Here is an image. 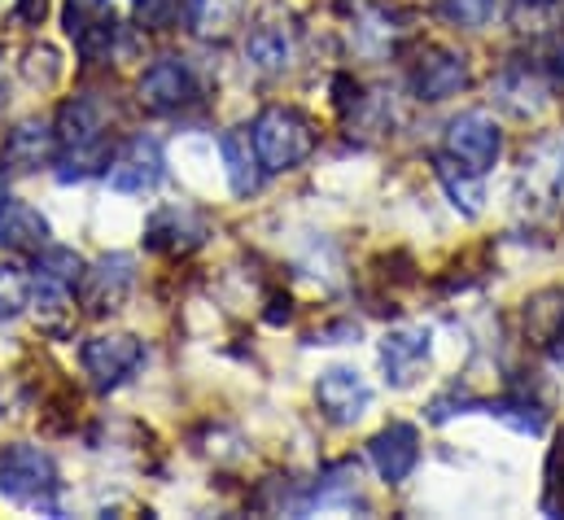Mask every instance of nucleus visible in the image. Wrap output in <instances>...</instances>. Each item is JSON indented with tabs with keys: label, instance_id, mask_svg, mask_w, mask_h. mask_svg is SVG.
Instances as JSON below:
<instances>
[{
	"label": "nucleus",
	"instance_id": "13",
	"mask_svg": "<svg viewBox=\"0 0 564 520\" xmlns=\"http://www.w3.org/2000/svg\"><path fill=\"white\" fill-rule=\"evenodd\" d=\"M57 140L62 149H93V144H110L106 131H110V110L101 97L84 93V97H70L62 110H57Z\"/></svg>",
	"mask_w": 564,
	"mask_h": 520
},
{
	"label": "nucleus",
	"instance_id": "32",
	"mask_svg": "<svg viewBox=\"0 0 564 520\" xmlns=\"http://www.w3.org/2000/svg\"><path fill=\"white\" fill-rule=\"evenodd\" d=\"M132 13H137V22L141 26H162L166 18H171V0H132Z\"/></svg>",
	"mask_w": 564,
	"mask_h": 520
},
{
	"label": "nucleus",
	"instance_id": "17",
	"mask_svg": "<svg viewBox=\"0 0 564 520\" xmlns=\"http://www.w3.org/2000/svg\"><path fill=\"white\" fill-rule=\"evenodd\" d=\"M219 153H224V171H228V184L237 197H250L263 180V158L254 149V131L250 128H228L219 140Z\"/></svg>",
	"mask_w": 564,
	"mask_h": 520
},
{
	"label": "nucleus",
	"instance_id": "12",
	"mask_svg": "<svg viewBox=\"0 0 564 520\" xmlns=\"http://www.w3.org/2000/svg\"><path fill=\"white\" fill-rule=\"evenodd\" d=\"M62 153V140H57V128L44 123V119H22L13 123L4 144H0V166L4 171H40V166H53Z\"/></svg>",
	"mask_w": 564,
	"mask_h": 520
},
{
	"label": "nucleus",
	"instance_id": "7",
	"mask_svg": "<svg viewBox=\"0 0 564 520\" xmlns=\"http://www.w3.org/2000/svg\"><path fill=\"white\" fill-rule=\"evenodd\" d=\"M210 237V224L193 206H158L144 224V246L166 259H188Z\"/></svg>",
	"mask_w": 564,
	"mask_h": 520
},
{
	"label": "nucleus",
	"instance_id": "22",
	"mask_svg": "<svg viewBox=\"0 0 564 520\" xmlns=\"http://www.w3.org/2000/svg\"><path fill=\"white\" fill-rule=\"evenodd\" d=\"M564 333V293L561 289H543L525 302V337L543 350H552Z\"/></svg>",
	"mask_w": 564,
	"mask_h": 520
},
{
	"label": "nucleus",
	"instance_id": "27",
	"mask_svg": "<svg viewBox=\"0 0 564 520\" xmlns=\"http://www.w3.org/2000/svg\"><path fill=\"white\" fill-rule=\"evenodd\" d=\"M35 259H40V271H44V275H53V280H62V284H70V289L79 284V275H84V267H88L75 250H57V246H44Z\"/></svg>",
	"mask_w": 564,
	"mask_h": 520
},
{
	"label": "nucleus",
	"instance_id": "5",
	"mask_svg": "<svg viewBox=\"0 0 564 520\" xmlns=\"http://www.w3.org/2000/svg\"><path fill=\"white\" fill-rule=\"evenodd\" d=\"M166 175V162H162V144L153 136H132L115 149L110 166H106V184L119 193V197H144L162 184Z\"/></svg>",
	"mask_w": 564,
	"mask_h": 520
},
{
	"label": "nucleus",
	"instance_id": "15",
	"mask_svg": "<svg viewBox=\"0 0 564 520\" xmlns=\"http://www.w3.org/2000/svg\"><path fill=\"white\" fill-rule=\"evenodd\" d=\"M48 219L31 206V202H13L4 197L0 206V250H13V254H40L48 246Z\"/></svg>",
	"mask_w": 564,
	"mask_h": 520
},
{
	"label": "nucleus",
	"instance_id": "3",
	"mask_svg": "<svg viewBox=\"0 0 564 520\" xmlns=\"http://www.w3.org/2000/svg\"><path fill=\"white\" fill-rule=\"evenodd\" d=\"M137 289V259L132 254H101L79 275V306L88 315H115L128 306Z\"/></svg>",
	"mask_w": 564,
	"mask_h": 520
},
{
	"label": "nucleus",
	"instance_id": "4",
	"mask_svg": "<svg viewBox=\"0 0 564 520\" xmlns=\"http://www.w3.org/2000/svg\"><path fill=\"white\" fill-rule=\"evenodd\" d=\"M79 364L97 390H119L137 368L144 364V342L132 333H101L88 337L79 350Z\"/></svg>",
	"mask_w": 564,
	"mask_h": 520
},
{
	"label": "nucleus",
	"instance_id": "29",
	"mask_svg": "<svg viewBox=\"0 0 564 520\" xmlns=\"http://www.w3.org/2000/svg\"><path fill=\"white\" fill-rule=\"evenodd\" d=\"M490 415L508 420V424L521 429V433H543V415H539V407H525V402H490Z\"/></svg>",
	"mask_w": 564,
	"mask_h": 520
},
{
	"label": "nucleus",
	"instance_id": "10",
	"mask_svg": "<svg viewBox=\"0 0 564 520\" xmlns=\"http://www.w3.org/2000/svg\"><path fill=\"white\" fill-rule=\"evenodd\" d=\"M193 97H197V84H193V71H188L184 57L153 62L141 75V84H137V101H141V110H149V115H175Z\"/></svg>",
	"mask_w": 564,
	"mask_h": 520
},
{
	"label": "nucleus",
	"instance_id": "6",
	"mask_svg": "<svg viewBox=\"0 0 564 520\" xmlns=\"http://www.w3.org/2000/svg\"><path fill=\"white\" fill-rule=\"evenodd\" d=\"M315 407H319V415H324L328 424L350 429V424H359V420L368 415V407H372V386H368V377H364L359 368L333 364V368H324L319 381H315Z\"/></svg>",
	"mask_w": 564,
	"mask_h": 520
},
{
	"label": "nucleus",
	"instance_id": "2",
	"mask_svg": "<svg viewBox=\"0 0 564 520\" xmlns=\"http://www.w3.org/2000/svg\"><path fill=\"white\" fill-rule=\"evenodd\" d=\"M0 495L26 508H48L57 495V464L48 451L18 442L0 455Z\"/></svg>",
	"mask_w": 564,
	"mask_h": 520
},
{
	"label": "nucleus",
	"instance_id": "18",
	"mask_svg": "<svg viewBox=\"0 0 564 520\" xmlns=\"http://www.w3.org/2000/svg\"><path fill=\"white\" fill-rule=\"evenodd\" d=\"M433 171H437V180H442V188H446L451 206H455L464 219H477V215H481V202H486L481 171L464 166V162H459V158H451V153H437V158H433Z\"/></svg>",
	"mask_w": 564,
	"mask_h": 520
},
{
	"label": "nucleus",
	"instance_id": "31",
	"mask_svg": "<svg viewBox=\"0 0 564 520\" xmlns=\"http://www.w3.org/2000/svg\"><path fill=\"white\" fill-rule=\"evenodd\" d=\"M543 71H547V79L564 88V31H556L547 44H543Z\"/></svg>",
	"mask_w": 564,
	"mask_h": 520
},
{
	"label": "nucleus",
	"instance_id": "16",
	"mask_svg": "<svg viewBox=\"0 0 564 520\" xmlns=\"http://www.w3.org/2000/svg\"><path fill=\"white\" fill-rule=\"evenodd\" d=\"M31 315H35V328L48 333V337H70L75 328V297H70V284L53 280V275H35L31 284Z\"/></svg>",
	"mask_w": 564,
	"mask_h": 520
},
{
	"label": "nucleus",
	"instance_id": "34",
	"mask_svg": "<svg viewBox=\"0 0 564 520\" xmlns=\"http://www.w3.org/2000/svg\"><path fill=\"white\" fill-rule=\"evenodd\" d=\"M0 206H4V175H0Z\"/></svg>",
	"mask_w": 564,
	"mask_h": 520
},
{
	"label": "nucleus",
	"instance_id": "19",
	"mask_svg": "<svg viewBox=\"0 0 564 520\" xmlns=\"http://www.w3.org/2000/svg\"><path fill=\"white\" fill-rule=\"evenodd\" d=\"M246 62L259 75H284L289 62H293V35H289V26H281V22H259L246 35Z\"/></svg>",
	"mask_w": 564,
	"mask_h": 520
},
{
	"label": "nucleus",
	"instance_id": "28",
	"mask_svg": "<svg viewBox=\"0 0 564 520\" xmlns=\"http://www.w3.org/2000/svg\"><path fill=\"white\" fill-rule=\"evenodd\" d=\"M437 9H442L446 22H455V26H464V31H477V26L490 22L495 0H437Z\"/></svg>",
	"mask_w": 564,
	"mask_h": 520
},
{
	"label": "nucleus",
	"instance_id": "30",
	"mask_svg": "<svg viewBox=\"0 0 564 520\" xmlns=\"http://www.w3.org/2000/svg\"><path fill=\"white\" fill-rule=\"evenodd\" d=\"M110 13V0H70L66 4V31H70V40L88 26V22H97V18H106Z\"/></svg>",
	"mask_w": 564,
	"mask_h": 520
},
{
	"label": "nucleus",
	"instance_id": "8",
	"mask_svg": "<svg viewBox=\"0 0 564 520\" xmlns=\"http://www.w3.org/2000/svg\"><path fill=\"white\" fill-rule=\"evenodd\" d=\"M446 153L486 175L503 153V131L495 128V119L486 110H464L446 123Z\"/></svg>",
	"mask_w": 564,
	"mask_h": 520
},
{
	"label": "nucleus",
	"instance_id": "20",
	"mask_svg": "<svg viewBox=\"0 0 564 520\" xmlns=\"http://www.w3.org/2000/svg\"><path fill=\"white\" fill-rule=\"evenodd\" d=\"M359 499V464L355 459H341L333 468L319 473V481L311 486V495L302 499L297 512H315V508H355Z\"/></svg>",
	"mask_w": 564,
	"mask_h": 520
},
{
	"label": "nucleus",
	"instance_id": "11",
	"mask_svg": "<svg viewBox=\"0 0 564 520\" xmlns=\"http://www.w3.org/2000/svg\"><path fill=\"white\" fill-rule=\"evenodd\" d=\"M368 459H372V468L381 473L386 486H403L416 473V464H421V433H416V424H408V420L386 424L368 442Z\"/></svg>",
	"mask_w": 564,
	"mask_h": 520
},
{
	"label": "nucleus",
	"instance_id": "33",
	"mask_svg": "<svg viewBox=\"0 0 564 520\" xmlns=\"http://www.w3.org/2000/svg\"><path fill=\"white\" fill-rule=\"evenodd\" d=\"M552 350H556V359H561V364H564V333H561V342H556Z\"/></svg>",
	"mask_w": 564,
	"mask_h": 520
},
{
	"label": "nucleus",
	"instance_id": "14",
	"mask_svg": "<svg viewBox=\"0 0 564 520\" xmlns=\"http://www.w3.org/2000/svg\"><path fill=\"white\" fill-rule=\"evenodd\" d=\"M468 84V62L455 48H424L412 66V93L421 101H446Z\"/></svg>",
	"mask_w": 564,
	"mask_h": 520
},
{
	"label": "nucleus",
	"instance_id": "35",
	"mask_svg": "<svg viewBox=\"0 0 564 520\" xmlns=\"http://www.w3.org/2000/svg\"><path fill=\"white\" fill-rule=\"evenodd\" d=\"M561 9H564V0H561Z\"/></svg>",
	"mask_w": 564,
	"mask_h": 520
},
{
	"label": "nucleus",
	"instance_id": "1",
	"mask_svg": "<svg viewBox=\"0 0 564 520\" xmlns=\"http://www.w3.org/2000/svg\"><path fill=\"white\" fill-rule=\"evenodd\" d=\"M250 131H254V149L263 158V171H272V175L302 166L315 153V123L289 106H268Z\"/></svg>",
	"mask_w": 564,
	"mask_h": 520
},
{
	"label": "nucleus",
	"instance_id": "26",
	"mask_svg": "<svg viewBox=\"0 0 564 520\" xmlns=\"http://www.w3.org/2000/svg\"><path fill=\"white\" fill-rule=\"evenodd\" d=\"M22 75H26V84H35V88H53V84L62 79V53H57L53 44L26 48V53H22Z\"/></svg>",
	"mask_w": 564,
	"mask_h": 520
},
{
	"label": "nucleus",
	"instance_id": "23",
	"mask_svg": "<svg viewBox=\"0 0 564 520\" xmlns=\"http://www.w3.org/2000/svg\"><path fill=\"white\" fill-rule=\"evenodd\" d=\"M246 18V0H193L188 4V22L202 40H232L237 26Z\"/></svg>",
	"mask_w": 564,
	"mask_h": 520
},
{
	"label": "nucleus",
	"instance_id": "21",
	"mask_svg": "<svg viewBox=\"0 0 564 520\" xmlns=\"http://www.w3.org/2000/svg\"><path fill=\"white\" fill-rule=\"evenodd\" d=\"M495 93H499V101H503L517 119H534V115H543V106H547V84H543L530 66H508V71L499 75Z\"/></svg>",
	"mask_w": 564,
	"mask_h": 520
},
{
	"label": "nucleus",
	"instance_id": "24",
	"mask_svg": "<svg viewBox=\"0 0 564 520\" xmlns=\"http://www.w3.org/2000/svg\"><path fill=\"white\" fill-rule=\"evenodd\" d=\"M394 22H399V13H394V9H386V4H377V9L359 13V40H364V48H372V53L394 48V44H399V35L408 31V26H394Z\"/></svg>",
	"mask_w": 564,
	"mask_h": 520
},
{
	"label": "nucleus",
	"instance_id": "25",
	"mask_svg": "<svg viewBox=\"0 0 564 520\" xmlns=\"http://www.w3.org/2000/svg\"><path fill=\"white\" fill-rule=\"evenodd\" d=\"M31 306V280L22 267L0 262V319H13Z\"/></svg>",
	"mask_w": 564,
	"mask_h": 520
},
{
	"label": "nucleus",
	"instance_id": "9",
	"mask_svg": "<svg viewBox=\"0 0 564 520\" xmlns=\"http://www.w3.org/2000/svg\"><path fill=\"white\" fill-rule=\"evenodd\" d=\"M429 359H433V337L424 324H403L381 337V368H386V386L394 390H412L424 377Z\"/></svg>",
	"mask_w": 564,
	"mask_h": 520
}]
</instances>
